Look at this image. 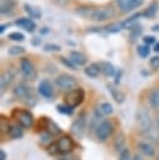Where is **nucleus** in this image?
Wrapping results in <instances>:
<instances>
[{"label": "nucleus", "instance_id": "obj_1", "mask_svg": "<svg viewBox=\"0 0 159 160\" xmlns=\"http://www.w3.org/2000/svg\"><path fill=\"white\" fill-rule=\"evenodd\" d=\"M136 121L139 122V126H140V130H141L143 135L148 140H150L153 142H159V131L154 126L151 116H150V114L148 112L146 109L139 108L136 110Z\"/></svg>", "mask_w": 159, "mask_h": 160}, {"label": "nucleus", "instance_id": "obj_2", "mask_svg": "<svg viewBox=\"0 0 159 160\" xmlns=\"http://www.w3.org/2000/svg\"><path fill=\"white\" fill-rule=\"evenodd\" d=\"M55 85L59 88L61 91L70 92L78 88V81L74 76L68 75V74H61L55 79Z\"/></svg>", "mask_w": 159, "mask_h": 160}, {"label": "nucleus", "instance_id": "obj_3", "mask_svg": "<svg viewBox=\"0 0 159 160\" xmlns=\"http://www.w3.org/2000/svg\"><path fill=\"white\" fill-rule=\"evenodd\" d=\"M19 68H20V72H21L24 79H26L29 81H33L38 78V71H36V69H35V66H34V64L31 62L30 59L21 58Z\"/></svg>", "mask_w": 159, "mask_h": 160}, {"label": "nucleus", "instance_id": "obj_4", "mask_svg": "<svg viewBox=\"0 0 159 160\" xmlns=\"http://www.w3.org/2000/svg\"><path fill=\"white\" fill-rule=\"evenodd\" d=\"M85 99V91L84 89L81 88H76L75 90L70 91V92H66L65 98H64V101L68 106H70L71 109H75L78 108Z\"/></svg>", "mask_w": 159, "mask_h": 160}, {"label": "nucleus", "instance_id": "obj_5", "mask_svg": "<svg viewBox=\"0 0 159 160\" xmlns=\"http://www.w3.org/2000/svg\"><path fill=\"white\" fill-rule=\"evenodd\" d=\"M13 116L18 120L19 125L24 129H29L34 124V116H33L31 111H29V110H18V109H15L13 111Z\"/></svg>", "mask_w": 159, "mask_h": 160}, {"label": "nucleus", "instance_id": "obj_6", "mask_svg": "<svg viewBox=\"0 0 159 160\" xmlns=\"http://www.w3.org/2000/svg\"><path fill=\"white\" fill-rule=\"evenodd\" d=\"M114 15H115V9H113L111 6L98 8V9H94V11L90 16V20L101 22V21H106V20L111 19Z\"/></svg>", "mask_w": 159, "mask_h": 160}, {"label": "nucleus", "instance_id": "obj_7", "mask_svg": "<svg viewBox=\"0 0 159 160\" xmlns=\"http://www.w3.org/2000/svg\"><path fill=\"white\" fill-rule=\"evenodd\" d=\"M113 130H114V126H113L111 121H109V120H104V121H101V122L95 128L96 138H98L100 141H105L108 138L111 136Z\"/></svg>", "mask_w": 159, "mask_h": 160}, {"label": "nucleus", "instance_id": "obj_8", "mask_svg": "<svg viewBox=\"0 0 159 160\" xmlns=\"http://www.w3.org/2000/svg\"><path fill=\"white\" fill-rule=\"evenodd\" d=\"M85 129H86V114L84 111H81L78 115V118L71 124V132L75 136L81 138L83 134H84V131H85Z\"/></svg>", "mask_w": 159, "mask_h": 160}, {"label": "nucleus", "instance_id": "obj_9", "mask_svg": "<svg viewBox=\"0 0 159 160\" xmlns=\"http://www.w3.org/2000/svg\"><path fill=\"white\" fill-rule=\"evenodd\" d=\"M38 91L46 100H51L54 98V88H53V84L50 82V80H48V79H43L39 82Z\"/></svg>", "mask_w": 159, "mask_h": 160}, {"label": "nucleus", "instance_id": "obj_10", "mask_svg": "<svg viewBox=\"0 0 159 160\" xmlns=\"http://www.w3.org/2000/svg\"><path fill=\"white\" fill-rule=\"evenodd\" d=\"M144 2V0H116L118 8L123 14L130 12L131 10L141 6Z\"/></svg>", "mask_w": 159, "mask_h": 160}, {"label": "nucleus", "instance_id": "obj_11", "mask_svg": "<svg viewBox=\"0 0 159 160\" xmlns=\"http://www.w3.org/2000/svg\"><path fill=\"white\" fill-rule=\"evenodd\" d=\"M14 24L16 25V26H19L20 29H24L26 32H29V34H33L35 30H36V24H35V21L33 20V19H30V18H19V19H16L15 21H14Z\"/></svg>", "mask_w": 159, "mask_h": 160}, {"label": "nucleus", "instance_id": "obj_12", "mask_svg": "<svg viewBox=\"0 0 159 160\" xmlns=\"http://www.w3.org/2000/svg\"><path fill=\"white\" fill-rule=\"evenodd\" d=\"M58 148H59V152L61 154H66L69 151L73 150L74 148V141L69 135H63L59 140H58Z\"/></svg>", "mask_w": 159, "mask_h": 160}, {"label": "nucleus", "instance_id": "obj_13", "mask_svg": "<svg viewBox=\"0 0 159 160\" xmlns=\"http://www.w3.org/2000/svg\"><path fill=\"white\" fill-rule=\"evenodd\" d=\"M31 91H33V90H31L30 86H28V85H25V84L21 82V84H18V85L13 89V95L23 101V100H24Z\"/></svg>", "mask_w": 159, "mask_h": 160}, {"label": "nucleus", "instance_id": "obj_14", "mask_svg": "<svg viewBox=\"0 0 159 160\" xmlns=\"http://www.w3.org/2000/svg\"><path fill=\"white\" fill-rule=\"evenodd\" d=\"M69 59L74 62L75 66H84V65L88 62L86 55H85L84 52H81V51H78V50H71Z\"/></svg>", "mask_w": 159, "mask_h": 160}, {"label": "nucleus", "instance_id": "obj_15", "mask_svg": "<svg viewBox=\"0 0 159 160\" xmlns=\"http://www.w3.org/2000/svg\"><path fill=\"white\" fill-rule=\"evenodd\" d=\"M158 10H159V2L156 0H153L146 9H144V11L141 12V15L145 18V19H154L158 14Z\"/></svg>", "mask_w": 159, "mask_h": 160}, {"label": "nucleus", "instance_id": "obj_16", "mask_svg": "<svg viewBox=\"0 0 159 160\" xmlns=\"http://www.w3.org/2000/svg\"><path fill=\"white\" fill-rule=\"evenodd\" d=\"M140 16H143L141 15V12H134V14H131L130 16H128L125 20H123L121 21V28H123V30H130L134 25H136L138 24V20H139V18Z\"/></svg>", "mask_w": 159, "mask_h": 160}, {"label": "nucleus", "instance_id": "obj_17", "mask_svg": "<svg viewBox=\"0 0 159 160\" xmlns=\"http://www.w3.org/2000/svg\"><path fill=\"white\" fill-rule=\"evenodd\" d=\"M16 6V0H1L0 4V12L1 15H11L15 10Z\"/></svg>", "mask_w": 159, "mask_h": 160}, {"label": "nucleus", "instance_id": "obj_18", "mask_svg": "<svg viewBox=\"0 0 159 160\" xmlns=\"http://www.w3.org/2000/svg\"><path fill=\"white\" fill-rule=\"evenodd\" d=\"M14 80V72L11 70H6L3 72L1 75V79H0V86H1V92H4L9 86L10 84L13 82Z\"/></svg>", "mask_w": 159, "mask_h": 160}, {"label": "nucleus", "instance_id": "obj_19", "mask_svg": "<svg viewBox=\"0 0 159 160\" xmlns=\"http://www.w3.org/2000/svg\"><path fill=\"white\" fill-rule=\"evenodd\" d=\"M24 11L28 14V18H30V19H41V16H43V12H41V10L39 9V8H36V6H33V5H30V4H24Z\"/></svg>", "mask_w": 159, "mask_h": 160}, {"label": "nucleus", "instance_id": "obj_20", "mask_svg": "<svg viewBox=\"0 0 159 160\" xmlns=\"http://www.w3.org/2000/svg\"><path fill=\"white\" fill-rule=\"evenodd\" d=\"M84 72H85L86 76H89V78H91V79L98 78V75L101 72V70H100V64H99V62H91V64H89V65L84 69Z\"/></svg>", "mask_w": 159, "mask_h": 160}, {"label": "nucleus", "instance_id": "obj_21", "mask_svg": "<svg viewBox=\"0 0 159 160\" xmlns=\"http://www.w3.org/2000/svg\"><path fill=\"white\" fill-rule=\"evenodd\" d=\"M106 89L109 90V92H110V95L113 96V99L118 102V104H121V102H124V99H125V95L120 91V90H118L116 88H115V84H108L106 85Z\"/></svg>", "mask_w": 159, "mask_h": 160}, {"label": "nucleus", "instance_id": "obj_22", "mask_svg": "<svg viewBox=\"0 0 159 160\" xmlns=\"http://www.w3.org/2000/svg\"><path fill=\"white\" fill-rule=\"evenodd\" d=\"M143 31H144V29H143V26L138 22L136 25H134L130 30H129V36H128V39H129V41L130 42H135L140 36H143Z\"/></svg>", "mask_w": 159, "mask_h": 160}, {"label": "nucleus", "instance_id": "obj_23", "mask_svg": "<svg viewBox=\"0 0 159 160\" xmlns=\"http://www.w3.org/2000/svg\"><path fill=\"white\" fill-rule=\"evenodd\" d=\"M44 121H45V129L49 134L51 135H56V134H60L61 132V129L60 126L54 121L51 120L50 118H44Z\"/></svg>", "mask_w": 159, "mask_h": 160}, {"label": "nucleus", "instance_id": "obj_24", "mask_svg": "<svg viewBox=\"0 0 159 160\" xmlns=\"http://www.w3.org/2000/svg\"><path fill=\"white\" fill-rule=\"evenodd\" d=\"M148 100H149L150 106H151L154 110L159 111V88H155V89H153V90L149 92Z\"/></svg>", "mask_w": 159, "mask_h": 160}, {"label": "nucleus", "instance_id": "obj_25", "mask_svg": "<svg viewBox=\"0 0 159 160\" xmlns=\"http://www.w3.org/2000/svg\"><path fill=\"white\" fill-rule=\"evenodd\" d=\"M8 134L11 139H20L23 138L24 135V131H23V128L18 124H13V125H9L8 128Z\"/></svg>", "mask_w": 159, "mask_h": 160}, {"label": "nucleus", "instance_id": "obj_26", "mask_svg": "<svg viewBox=\"0 0 159 160\" xmlns=\"http://www.w3.org/2000/svg\"><path fill=\"white\" fill-rule=\"evenodd\" d=\"M138 148H139V150H140L144 155H146V156H153L154 152H155L154 146H153L149 141H139V142H138Z\"/></svg>", "mask_w": 159, "mask_h": 160}, {"label": "nucleus", "instance_id": "obj_27", "mask_svg": "<svg viewBox=\"0 0 159 160\" xmlns=\"http://www.w3.org/2000/svg\"><path fill=\"white\" fill-rule=\"evenodd\" d=\"M99 64H100V70H101V72H103L105 76L110 78V76L115 75L116 70H115V68H114V65H113L111 62H109V61H101V62H99Z\"/></svg>", "mask_w": 159, "mask_h": 160}, {"label": "nucleus", "instance_id": "obj_28", "mask_svg": "<svg viewBox=\"0 0 159 160\" xmlns=\"http://www.w3.org/2000/svg\"><path fill=\"white\" fill-rule=\"evenodd\" d=\"M94 9H95V8H91V6H88V5H81V6H78V8H76L75 12H76L79 16L90 20V16H91Z\"/></svg>", "mask_w": 159, "mask_h": 160}, {"label": "nucleus", "instance_id": "obj_29", "mask_svg": "<svg viewBox=\"0 0 159 160\" xmlns=\"http://www.w3.org/2000/svg\"><path fill=\"white\" fill-rule=\"evenodd\" d=\"M104 30H105L106 32H109V34H116V32H119V31L123 30L121 22H110V24H108V25L104 28Z\"/></svg>", "mask_w": 159, "mask_h": 160}, {"label": "nucleus", "instance_id": "obj_30", "mask_svg": "<svg viewBox=\"0 0 159 160\" xmlns=\"http://www.w3.org/2000/svg\"><path fill=\"white\" fill-rule=\"evenodd\" d=\"M8 52L10 56H20L25 52V48L21 45H13L8 49Z\"/></svg>", "mask_w": 159, "mask_h": 160}, {"label": "nucleus", "instance_id": "obj_31", "mask_svg": "<svg viewBox=\"0 0 159 160\" xmlns=\"http://www.w3.org/2000/svg\"><path fill=\"white\" fill-rule=\"evenodd\" d=\"M136 52H138V55H139L140 58L145 59V58H148L149 54H150V46H148V45H145V44L138 45V46H136Z\"/></svg>", "mask_w": 159, "mask_h": 160}, {"label": "nucleus", "instance_id": "obj_32", "mask_svg": "<svg viewBox=\"0 0 159 160\" xmlns=\"http://www.w3.org/2000/svg\"><path fill=\"white\" fill-rule=\"evenodd\" d=\"M8 39L11 40V41H16V42H21L25 40V35L20 31H11L9 35H8Z\"/></svg>", "mask_w": 159, "mask_h": 160}, {"label": "nucleus", "instance_id": "obj_33", "mask_svg": "<svg viewBox=\"0 0 159 160\" xmlns=\"http://www.w3.org/2000/svg\"><path fill=\"white\" fill-rule=\"evenodd\" d=\"M98 109H99V111H100L103 115H110V114L113 112V106H111V104H110V102H106V101H105V102H101Z\"/></svg>", "mask_w": 159, "mask_h": 160}, {"label": "nucleus", "instance_id": "obj_34", "mask_svg": "<svg viewBox=\"0 0 159 160\" xmlns=\"http://www.w3.org/2000/svg\"><path fill=\"white\" fill-rule=\"evenodd\" d=\"M56 110L60 112V114H64V115H71L73 114V110L74 109H71L70 106H68L66 104H58L56 105Z\"/></svg>", "mask_w": 159, "mask_h": 160}, {"label": "nucleus", "instance_id": "obj_35", "mask_svg": "<svg viewBox=\"0 0 159 160\" xmlns=\"http://www.w3.org/2000/svg\"><path fill=\"white\" fill-rule=\"evenodd\" d=\"M60 50H61V46L58 44H54V42H48L44 45V51H46V52H58Z\"/></svg>", "mask_w": 159, "mask_h": 160}, {"label": "nucleus", "instance_id": "obj_36", "mask_svg": "<svg viewBox=\"0 0 159 160\" xmlns=\"http://www.w3.org/2000/svg\"><path fill=\"white\" fill-rule=\"evenodd\" d=\"M59 60H60V62H61L65 68H68V69H70V70H76V66L74 65V62H73L70 59H68V58H65V56H60Z\"/></svg>", "mask_w": 159, "mask_h": 160}, {"label": "nucleus", "instance_id": "obj_37", "mask_svg": "<svg viewBox=\"0 0 159 160\" xmlns=\"http://www.w3.org/2000/svg\"><path fill=\"white\" fill-rule=\"evenodd\" d=\"M124 144H125V139H124V135H119V136L116 138L115 142H114V148H115V150H119V151H121V150L124 149Z\"/></svg>", "mask_w": 159, "mask_h": 160}, {"label": "nucleus", "instance_id": "obj_38", "mask_svg": "<svg viewBox=\"0 0 159 160\" xmlns=\"http://www.w3.org/2000/svg\"><path fill=\"white\" fill-rule=\"evenodd\" d=\"M149 65L153 70H159V56L158 55L151 56L150 60H149Z\"/></svg>", "mask_w": 159, "mask_h": 160}, {"label": "nucleus", "instance_id": "obj_39", "mask_svg": "<svg viewBox=\"0 0 159 160\" xmlns=\"http://www.w3.org/2000/svg\"><path fill=\"white\" fill-rule=\"evenodd\" d=\"M143 42H144L145 45L150 46V45H154V44L156 42V39H155V36H153V35H144V36H143Z\"/></svg>", "mask_w": 159, "mask_h": 160}, {"label": "nucleus", "instance_id": "obj_40", "mask_svg": "<svg viewBox=\"0 0 159 160\" xmlns=\"http://www.w3.org/2000/svg\"><path fill=\"white\" fill-rule=\"evenodd\" d=\"M119 160H130V154H129V150H128L126 148H124V149L120 151Z\"/></svg>", "mask_w": 159, "mask_h": 160}, {"label": "nucleus", "instance_id": "obj_41", "mask_svg": "<svg viewBox=\"0 0 159 160\" xmlns=\"http://www.w3.org/2000/svg\"><path fill=\"white\" fill-rule=\"evenodd\" d=\"M48 152H49L50 155L58 154V152H59V148H58V144H56V142H55V144H51V145L48 148Z\"/></svg>", "mask_w": 159, "mask_h": 160}, {"label": "nucleus", "instance_id": "obj_42", "mask_svg": "<svg viewBox=\"0 0 159 160\" xmlns=\"http://www.w3.org/2000/svg\"><path fill=\"white\" fill-rule=\"evenodd\" d=\"M30 44H31L34 48H38L39 45H41V39L38 38V36H34V38L30 40Z\"/></svg>", "mask_w": 159, "mask_h": 160}, {"label": "nucleus", "instance_id": "obj_43", "mask_svg": "<svg viewBox=\"0 0 159 160\" xmlns=\"http://www.w3.org/2000/svg\"><path fill=\"white\" fill-rule=\"evenodd\" d=\"M50 136H51V134H49L48 131L41 132V135H40V141H41V142H46V141L50 140Z\"/></svg>", "mask_w": 159, "mask_h": 160}, {"label": "nucleus", "instance_id": "obj_44", "mask_svg": "<svg viewBox=\"0 0 159 160\" xmlns=\"http://www.w3.org/2000/svg\"><path fill=\"white\" fill-rule=\"evenodd\" d=\"M121 74H123V71H121L120 69H118V71L115 72V80H114V84H115V85H118V84L120 82V78H121Z\"/></svg>", "mask_w": 159, "mask_h": 160}, {"label": "nucleus", "instance_id": "obj_45", "mask_svg": "<svg viewBox=\"0 0 159 160\" xmlns=\"http://www.w3.org/2000/svg\"><path fill=\"white\" fill-rule=\"evenodd\" d=\"M101 28H98V26H91V28H88L86 31L88 32H101Z\"/></svg>", "mask_w": 159, "mask_h": 160}, {"label": "nucleus", "instance_id": "obj_46", "mask_svg": "<svg viewBox=\"0 0 159 160\" xmlns=\"http://www.w3.org/2000/svg\"><path fill=\"white\" fill-rule=\"evenodd\" d=\"M10 26V22H4L0 25V34H4V31Z\"/></svg>", "mask_w": 159, "mask_h": 160}, {"label": "nucleus", "instance_id": "obj_47", "mask_svg": "<svg viewBox=\"0 0 159 160\" xmlns=\"http://www.w3.org/2000/svg\"><path fill=\"white\" fill-rule=\"evenodd\" d=\"M39 31H40V34H41V35H46V34H49L50 29H49L48 26H43V28L39 30Z\"/></svg>", "mask_w": 159, "mask_h": 160}, {"label": "nucleus", "instance_id": "obj_48", "mask_svg": "<svg viewBox=\"0 0 159 160\" xmlns=\"http://www.w3.org/2000/svg\"><path fill=\"white\" fill-rule=\"evenodd\" d=\"M150 30H151L153 32H159V24H154V25L150 28Z\"/></svg>", "mask_w": 159, "mask_h": 160}, {"label": "nucleus", "instance_id": "obj_49", "mask_svg": "<svg viewBox=\"0 0 159 160\" xmlns=\"http://www.w3.org/2000/svg\"><path fill=\"white\" fill-rule=\"evenodd\" d=\"M5 159H6V154L4 150H1L0 151V160H5Z\"/></svg>", "mask_w": 159, "mask_h": 160}, {"label": "nucleus", "instance_id": "obj_50", "mask_svg": "<svg viewBox=\"0 0 159 160\" xmlns=\"http://www.w3.org/2000/svg\"><path fill=\"white\" fill-rule=\"evenodd\" d=\"M153 50H154L155 52H159V41L154 44V48H153Z\"/></svg>", "mask_w": 159, "mask_h": 160}, {"label": "nucleus", "instance_id": "obj_51", "mask_svg": "<svg viewBox=\"0 0 159 160\" xmlns=\"http://www.w3.org/2000/svg\"><path fill=\"white\" fill-rule=\"evenodd\" d=\"M131 160H143V158H141L140 155H138V154H136V155H134V158H133Z\"/></svg>", "mask_w": 159, "mask_h": 160}, {"label": "nucleus", "instance_id": "obj_52", "mask_svg": "<svg viewBox=\"0 0 159 160\" xmlns=\"http://www.w3.org/2000/svg\"><path fill=\"white\" fill-rule=\"evenodd\" d=\"M156 124H158V126H159V118H158V121H156Z\"/></svg>", "mask_w": 159, "mask_h": 160}, {"label": "nucleus", "instance_id": "obj_53", "mask_svg": "<svg viewBox=\"0 0 159 160\" xmlns=\"http://www.w3.org/2000/svg\"><path fill=\"white\" fill-rule=\"evenodd\" d=\"M61 160H69V159H61Z\"/></svg>", "mask_w": 159, "mask_h": 160}, {"label": "nucleus", "instance_id": "obj_54", "mask_svg": "<svg viewBox=\"0 0 159 160\" xmlns=\"http://www.w3.org/2000/svg\"><path fill=\"white\" fill-rule=\"evenodd\" d=\"M158 160H159V155H158Z\"/></svg>", "mask_w": 159, "mask_h": 160}]
</instances>
